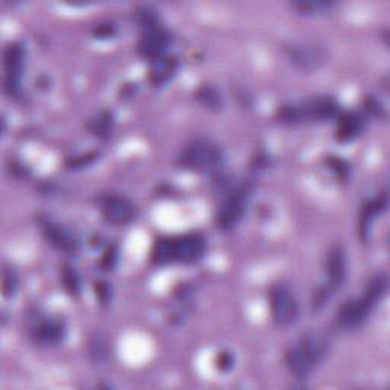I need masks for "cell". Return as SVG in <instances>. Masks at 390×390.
Here are the masks:
<instances>
[{"label":"cell","mask_w":390,"mask_h":390,"mask_svg":"<svg viewBox=\"0 0 390 390\" xmlns=\"http://www.w3.org/2000/svg\"><path fill=\"white\" fill-rule=\"evenodd\" d=\"M206 243L200 235H185L177 238H160L153 247V261L156 264L185 262L193 264L203 258Z\"/></svg>","instance_id":"obj_1"},{"label":"cell","mask_w":390,"mask_h":390,"mask_svg":"<svg viewBox=\"0 0 390 390\" xmlns=\"http://www.w3.org/2000/svg\"><path fill=\"white\" fill-rule=\"evenodd\" d=\"M327 282L314 294V307H323L332 298L346 278V255L343 247L334 245L329 250L325 261Z\"/></svg>","instance_id":"obj_2"},{"label":"cell","mask_w":390,"mask_h":390,"mask_svg":"<svg viewBox=\"0 0 390 390\" xmlns=\"http://www.w3.org/2000/svg\"><path fill=\"white\" fill-rule=\"evenodd\" d=\"M249 194L250 191L247 185H235L227 188L215 215L217 226L220 227V229L231 231L241 221V218L245 212Z\"/></svg>","instance_id":"obj_3"},{"label":"cell","mask_w":390,"mask_h":390,"mask_svg":"<svg viewBox=\"0 0 390 390\" xmlns=\"http://www.w3.org/2000/svg\"><path fill=\"white\" fill-rule=\"evenodd\" d=\"M178 164L191 171H214L223 164V153L217 145L206 140H195L186 145L178 156Z\"/></svg>","instance_id":"obj_4"},{"label":"cell","mask_w":390,"mask_h":390,"mask_svg":"<svg viewBox=\"0 0 390 390\" xmlns=\"http://www.w3.org/2000/svg\"><path fill=\"white\" fill-rule=\"evenodd\" d=\"M272 317L278 327H290L299 316V305L285 285H276L269 293Z\"/></svg>","instance_id":"obj_5"},{"label":"cell","mask_w":390,"mask_h":390,"mask_svg":"<svg viewBox=\"0 0 390 390\" xmlns=\"http://www.w3.org/2000/svg\"><path fill=\"white\" fill-rule=\"evenodd\" d=\"M25 60V47L20 43H9L4 52L5 64V90L9 97H18L20 93L22 71Z\"/></svg>","instance_id":"obj_6"},{"label":"cell","mask_w":390,"mask_h":390,"mask_svg":"<svg viewBox=\"0 0 390 390\" xmlns=\"http://www.w3.org/2000/svg\"><path fill=\"white\" fill-rule=\"evenodd\" d=\"M171 43V35L162 25H156L144 30L138 42V51L148 60H157L164 56Z\"/></svg>","instance_id":"obj_7"},{"label":"cell","mask_w":390,"mask_h":390,"mask_svg":"<svg viewBox=\"0 0 390 390\" xmlns=\"http://www.w3.org/2000/svg\"><path fill=\"white\" fill-rule=\"evenodd\" d=\"M377 303L363 294L360 299H352L343 303L339 311V323L345 329H357L367 320Z\"/></svg>","instance_id":"obj_8"},{"label":"cell","mask_w":390,"mask_h":390,"mask_svg":"<svg viewBox=\"0 0 390 390\" xmlns=\"http://www.w3.org/2000/svg\"><path fill=\"white\" fill-rule=\"evenodd\" d=\"M290 60L302 71H314L325 60V52L317 44L293 43L287 47Z\"/></svg>","instance_id":"obj_9"},{"label":"cell","mask_w":390,"mask_h":390,"mask_svg":"<svg viewBox=\"0 0 390 390\" xmlns=\"http://www.w3.org/2000/svg\"><path fill=\"white\" fill-rule=\"evenodd\" d=\"M302 121H328L339 115V104L331 97H317L299 104Z\"/></svg>","instance_id":"obj_10"},{"label":"cell","mask_w":390,"mask_h":390,"mask_svg":"<svg viewBox=\"0 0 390 390\" xmlns=\"http://www.w3.org/2000/svg\"><path fill=\"white\" fill-rule=\"evenodd\" d=\"M102 212L104 217L107 218V221L113 224H126L130 223L133 217H135V206L127 198L111 195L104 200Z\"/></svg>","instance_id":"obj_11"},{"label":"cell","mask_w":390,"mask_h":390,"mask_svg":"<svg viewBox=\"0 0 390 390\" xmlns=\"http://www.w3.org/2000/svg\"><path fill=\"white\" fill-rule=\"evenodd\" d=\"M296 348L302 352L310 363L316 367L323 357L327 355L328 351V341L319 332H307L299 340Z\"/></svg>","instance_id":"obj_12"},{"label":"cell","mask_w":390,"mask_h":390,"mask_svg":"<svg viewBox=\"0 0 390 390\" xmlns=\"http://www.w3.org/2000/svg\"><path fill=\"white\" fill-rule=\"evenodd\" d=\"M40 226L46 240L54 247H56V249H60L63 252H73L77 249V241H75L73 235L61 224L54 223L51 220H42Z\"/></svg>","instance_id":"obj_13"},{"label":"cell","mask_w":390,"mask_h":390,"mask_svg":"<svg viewBox=\"0 0 390 390\" xmlns=\"http://www.w3.org/2000/svg\"><path fill=\"white\" fill-rule=\"evenodd\" d=\"M64 337V325L60 320H42L32 329V339L37 345L51 346Z\"/></svg>","instance_id":"obj_14"},{"label":"cell","mask_w":390,"mask_h":390,"mask_svg":"<svg viewBox=\"0 0 390 390\" xmlns=\"http://www.w3.org/2000/svg\"><path fill=\"white\" fill-rule=\"evenodd\" d=\"M365 128V118L360 115V113H343L340 116L337 130H336V138L340 142H349L355 139L361 131Z\"/></svg>","instance_id":"obj_15"},{"label":"cell","mask_w":390,"mask_h":390,"mask_svg":"<svg viewBox=\"0 0 390 390\" xmlns=\"http://www.w3.org/2000/svg\"><path fill=\"white\" fill-rule=\"evenodd\" d=\"M386 207H387L386 195H379L365 205L363 211H361V217H360V235L363 240H366L369 235L370 226H372V223H374V218L382 212H384Z\"/></svg>","instance_id":"obj_16"},{"label":"cell","mask_w":390,"mask_h":390,"mask_svg":"<svg viewBox=\"0 0 390 390\" xmlns=\"http://www.w3.org/2000/svg\"><path fill=\"white\" fill-rule=\"evenodd\" d=\"M178 68V61L174 56H160V59L153 61L150 71V81L153 84H164L174 77V73Z\"/></svg>","instance_id":"obj_17"},{"label":"cell","mask_w":390,"mask_h":390,"mask_svg":"<svg viewBox=\"0 0 390 390\" xmlns=\"http://www.w3.org/2000/svg\"><path fill=\"white\" fill-rule=\"evenodd\" d=\"M195 99L209 110H221L223 109V97L214 85L203 84L200 85L195 92Z\"/></svg>","instance_id":"obj_18"},{"label":"cell","mask_w":390,"mask_h":390,"mask_svg":"<svg viewBox=\"0 0 390 390\" xmlns=\"http://www.w3.org/2000/svg\"><path fill=\"white\" fill-rule=\"evenodd\" d=\"M87 127L95 136L106 139L113 130V115L110 111H101L89 121Z\"/></svg>","instance_id":"obj_19"},{"label":"cell","mask_w":390,"mask_h":390,"mask_svg":"<svg viewBox=\"0 0 390 390\" xmlns=\"http://www.w3.org/2000/svg\"><path fill=\"white\" fill-rule=\"evenodd\" d=\"M135 18L136 22L144 28V30H147V28H151V26H156L159 25V16H157V11L154 8H151L148 5H144V6H139L136 11H135Z\"/></svg>","instance_id":"obj_20"},{"label":"cell","mask_w":390,"mask_h":390,"mask_svg":"<svg viewBox=\"0 0 390 390\" xmlns=\"http://www.w3.org/2000/svg\"><path fill=\"white\" fill-rule=\"evenodd\" d=\"M61 278H63V284H64L66 290H68L71 294H73V296L80 294L81 281H80V276L77 272H75L72 267H68V265H66V267L63 269Z\"/></svg>","instance_id":"obj_21"},{"label":"cell","mask_w":390,"mask_h":390,"mask_svg":"<svg viewBox=\"0 0 390 390\" xmlns=\"http://www.w3.org/2000/svg\"><path fill=\"white\" fill-rule=\"evenodd\" d=\"M18 287V278L17 273L13 269L4 270V281H2V290L5 298H13Z\"/></svg>","instance_id":"obj_22"},{"label":"cell","mask_w":390,"mask_h":390,"mask_svg":"<svg viewBox=\"0 0 390 390\" xmlns=\"http://www.w3.org/2000/svg\"><path fill=\"white\" fill-rule=\"evenodd\" d=\"M332 4L328 2H298L293 4V8H296L302 14H316V13H325L329 9Z\"/></svg>","instance_id":"obj_23"},{"label":"cell","mask_w":390,"mask_h":390,"mask_svg":"<svg viewBox=\"0 0 390 390\" xmlns=\"http://www.w3.org/2000/svg\"><path fill=\"white\" fill-rule=\"evenodd\" d=\"M90 355L97 361H102L107 357L106 343H104V340L98 336L90 340Z\"/></svg>","instance_id":"obj_24"},{"label":"cell","mask_w":390,"mask_h":390,"mask_svg":"<svg viewBox=\"0 0 390 390\" xmlns=\"http://www.w3.org/2000/svg\"><path fill=\"white\" fill-rule=\"evenodd\" d=\"M99 153H97V151H93V153H87L84 156H80V157H72L68 160V166L69 168H83L85 165L92 164V162H95L98 159Z\"/></svg>","instance_id":"obj_25"},{"label":"cell","mask_w":390,"mask_h":390,"mask_svg":"<svg viewBox=\"0 0 390 390\" xmlns=\"http://www.w3.org/2000/svg\"><path fill=\"white\" fill-rule=\"evenodd\" d=\"M328 165L334 169V173L340 178H346V176L349 174V165L345 160H341L339 157H328Z\"/></svg>","instance_id":"obj_26"},{"label":"cell","mask_w":390,"mask_h":390,"mask_svg":"<svg viewBox=\"0 0 390 390\" xmlns=\"http://www.w3.org/2000/svg\"><path fill=\"white\" fill-rule=\"evenodd\" d=\"M116 28L113 23H99L97 28H95V35H97V39H107V37L115 35Z\"/></svg>","instance_id":"obj_27"},{"label":"cell","mask_w":390,"mask_h":390,"mask_svg":"<svg viewBox=\"0 0 390 390\" xmlns=\"http://www.w3.org/2000/svg\"><path fill=\"white\" fill-rule=\"evenodd\" d=\"M366 111L370 113V115H374V116H382V115H384V107L382 106V102H379V101L369 98L366 101Z\"/></svg>","instance_id":"obj_28"},{"label":"cell","mask_w":390,"mask_h":390,"mask_svg":"<svg viewBox=\"0 0 390 390\" xmlns=\"http://www.w3.org/2000/svg\"><path fill=\"white\" fill-rule=\"evenodd\" d=\"M217 360H218V367H220L221 370L231 369L233 365V358L229 352H221V354L217 357Z\"/></svg>","instance_id":"obj_29"},{"label":"cell","mask_w":390,"mask_h":390,"mask_svg":"<svg viewBox=\"0 0 390 390\" xmlns=\"http://www.w3.org/2000/svg\"><path fill=\"white\" fill-rule=\"evenodd\" d=\"M97 296L102 303H107L110 299V290L106 284H97Z\"/></svg>","instance_id":"obj_30"},{"label":"cell","mask_w":390,"mask_h":390,"mask_svg":"<svg viewBox=\"0 0 390 390\" xmlns=\"http://www.w3.org/2000/svg\"><path fill=\"white\" fill-rule=\"evenodd\" d=\"M116 261V253L113 250H109L106 255H104V260H102V265L106 269H110L113 267V264H115Z\"/></svg>","instance_id":"obj_31"},{"label":"cell","mask_w":390,"mask_h":390,"mask_svg":"<svg viewBox=\"0 0 390 390\" xmlns=\"http://www.w3.org/2000/svg\"><path fill=\"white\" fill-rule=\"evenodd\" d=\"M269 162H270V160H267V156H264V154H258V156H256V159H253L255 166H256V168H260V169L267 166V165H269Z\"/></svg>","instance_id":"obj_32"}]
</instances>
